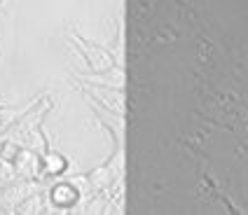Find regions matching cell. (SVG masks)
Wrapping results in <instances>:
<instances>
[{
    "label": "cell",
    "mask_w": 248,
    "mask_h": 215,
    "mask_svg": "<svg viewBox=\"0 0 248 215\" xmlns=\"http://www.w3.org/2000/svg\"><path fill=\"white\" fill-rule=\"evenodd\" d=\"M35 154H38V152L21 148V152L16 154V159L12 161L14 169H16V175H19L21 180H33V178L38 175V171H40V159H38Z\"/></svg>",
    "instance_id": "6da1fadb"
},
{
    "label": "cell",
    "mask_w": 248,
    "mask_h": 215,
    "mask_svg": "<svg viewBox=\"0 0 248 215\" xmlns=\"http://www.w3.org/2000/svg\"><path fill=\"white\" fill-rule=\"evenodd\" d=\"M63 169H66V159H61V154H56V152L45 154V159H42V171L47 175H59Z\"/></svg>",
    "instance_id": "7a4b0ae2"
},
{
    "label": "cell",
    "mask_w": 248,
    "mask_h": 215,
    "mask_svg": "<svg viewBox=\"0 0 248 215\" xmlns=\"http://www.w3.org/2000/svg\"><path fill=\"white\" fill-rule=\"evenodd\" d=\"M52 201H54V206H70L75 201V189L68 185H59L52 189Z\"/></svg>",
    "instance_id": "3957f363"
}]
</instances>
